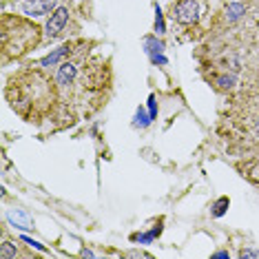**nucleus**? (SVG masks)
<instances>
[{
  "label": "nucleus",
  "mask_w": 259,
  "mask_h": 259,
  "mask_svg": "<svg viewBox=\"0 0 259 259\" xmlns=\"http://www.w3.org/2000/svg\"><path fill=\"white\" fill-rule=\"evenodd\" d=\"M144 47H146V51H149L151 56H157V54H162V49H164V45L157 40L155 36H151V38H144Z\"/></svg>",
  "instance_id": "obj_7"
},
{
  "label": "nucleus",
  "mask_w": 259,
  "mask_h": 259,
  "mask_svg": "<svg viewBox=\"0 0 259 259\" xmlns=\"http://www.w3.org/2000/svg\"><path fill=\"white\" fill-rule=\"evenodd\" d=\"M75 75H78V64L64 60L60 67H58V71H56V84L60 87V89H69V87L73 84Z\"/></svg>",
  "instance_id": "obj_3"
},
{
  "label": "nucleus",
  "mask_w": 259,
  "mask_h": 259,
  "mask_svg": "<svg viewBox=\"0 0 259 259\" xmlns=\"http://www.w3.org/2000/svg\"><path fill=\"white\" fill-rule=\"evenodd\" d=\"M155 31H157V33H164V31H166V27H164V18H162V11H160V9L155 11Z\"/></svg>",
  "instance_id": "obj_13"
},
{
  "label": "nucleus",
  "mask_w": 259,
  "mask_h": 259,
  "mask_svg": "<svg viewBox=\"0 0 259 259\" xmlns=\"http://www.w3.org/2000/svg\"><path fill=\"white\" fill-rule=\"evenodd\" d=\"M58 7V0H25L22 11L27 16H47Z\"/></svg>",
  "instance_id": "obj_4"
},
{
  "label": "nucleus",
  "mask_w": 259,
  "mask_h": 259,
  "mask_svg": "<svg viewBox=\"0 0 259 259\" xmlns=\"http://www.w3.org/2000/svg\"><path fill=\"white\" fill-rule=\"evenodd\" d=\"M69 20V7H56L51 11V18L47 20V38H58Z\"/></svg>",
  "instance_id": "obj_2"
},
{
  "label": "nucleus",
  "mask_w": 259,
  "mask_h": 259,
  "mask_svg": "<svg viewBox=\"0 0 259 259\" xmlns=\"http://www.w3.org/2000/svg\"><path fill=\"white\" fill-rule=\"evenodd\" d=\"M9 222H14L18 228H29V217L20 210H11L9 213Z\"/></svg>",
  "instance_id": "obj_8"
},
{
  "label": "nucleus",
  "mask_w": 259,
  "mask_h": 259,
  "mask_svg": "<svg viewBox=\"0 0 259 259\" xmlns=\"http://www.w3.org/2000/svg\"><path fill=\"white\" fill-rule=\"evenodd\" d=\"M170 16H173V20H178L180 25H195V22L199 20L197 0H180L178 5H173Z\"/></svg>",
  "instance_id": "obj_1"
},
{
  "label": "nucleus",
  "mask_w": 259,
  "mask_h": 259,
  "mask_svg": "<svg viewBox=\"0 0 259 259\" xmlns=\"http://www.w3.org/2000/svg\"><path fill=\"white\" fill-rule=\"evenodd\" d=\"M149 109H151V120H155V98L149 100Z\"/></svg>",
  "instance_id": "obj_15"
},
{
  "label": "nucleus",
  "mask_w": 259,
  "mask_h": 259,
  "mask_svg": "<svg viewBox=\"0 0 259 259\" xmlns=\"http://www.w3.org/2000/svg\"><path fill=\"white\" fill-rule=\"evenodd\" d=\"M239 257H259V250H250V248H246V250H241V252H239Z\"/></svg>",
  "instance_id": "obj_14"
},
{
  "label": "nucleus",
  "mask_w": 259,
  "mask_h": 259,
  "mask_svg": "<svg viewBox=\"0 0 259 259\" xmlns=\"http://www.w3.org/2000/svg\"><path fill=\"white\" fill-rule=\"evenodd\" d=\"M71 47L73 45H64V47H60V49H56L54 54H49L47 58H42V62H40V64H42V67H54V64L60 62L67 54H71Z\"/></svg>",
  "instance_id": "obj_6"
},
{
  "label": "nucleus",
  "mask_w": 259,
  "mask_h": 259,
  "mask_svg": "<svg viewBox=\"0 0 259 259\" xmlns=\"http://www.w3.org/2000/svg\"><path fill=\"white\" fill-rule=\"evenodd\" d=\"M18 255V250L14 248V246L9 244V241H3V248H0V257L3 259H11V257H16Z\"/></svg>",
  "instance_id": "obj_11"
},
{
  "label": "nucleus",
  "mask_w": 259,
  "mask_h": 259,
  "mask_svg": "<svg viewBox=\"0 0 259 259\" xmlns=\"http://www.w3.org/2000/svg\"><path fill=\"white\" fill-rule=\"evenodd\" d=\"M226 208H228V197H220L213 204V215L215 217H222L224 213H226Z\"/></svg>",
  "instance_id": "obj_9"
},
{
  "label": "nucleus",
  "mask_w": 259,
  "mask_h": 259,
  "mask_svg": "<svg viewBox=\"0 0 259 259\" xmlns=\"http://www.w3.org/2000/svg\"><path fill=\"white\" fill-rule=\"evenodd\" d=\"M217 84L222 87V89H231V87L235 84V73H224L217 78Z\"/></svg>",
  "instance_id": "obj_10"
},
{
  "label": "nucleus",
  "mask_w": 259,
  "mask_h": 259,
  "mask_svg": "<svg viewBox=\"0 0 259 259\" xmlns=\"http://www.w3.org/2000/svg\"><path fill=\"white\" fill-rule=\"evenodd\" d=\"M255 131H257V135H259V117H257V122H255Z\"/></svg>",
  "instance_id": "obj_16"
},
{
  "label": "nucleus",
  "mask_w": 259,
  "mask_h": 259,
  "mask_svg": "<svg viewBox=\"0 0 259 259\" xmlns=\"http://www.w3.org/2000/svg\"><path fill=\"white\" fill-rule=\"evenodd\" d=\"M246 16V5L239 3V0H233V3L226 5V9H224V18H226L228 25H233V22L241 20Z\"/></svg>",
  "instance_id": "obj_5"
},
{
  "label": "nucleus",
  "mask_w": 259,
  "mask_h": 259,
  "mask_svg": "<svg viewBox=\"0 0 259 259\" xmlns=\"http://www.w3.org/2000/svg\"><path fill=\"white\" fill-rule=\"evenodd\" d=\"M149 122H151V115H146L142 109H138V113H135V122H133V124H135V126H146Z\"/></svg>",
  "instance_id": "obj_12"
}]
</instances>
